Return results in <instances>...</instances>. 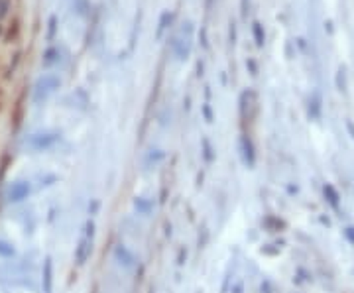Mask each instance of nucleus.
<instances>
[{
	"label": "nucleus",
	"instance_id": "1",
	"mask_svg": "<svg viewBox=\"0 0 354 293\" xmlns=\"http://www.w3.org/2000/svg\"><path fill=\"white\" fill-rule=\"evenodd\" d=\"M114 260L118 266H122L124 270H132L136 266V256L132 254V250H128L124 244H116L114 246Z\"/></svg>",
	"mask_w": 354,
	"mask_h": 293
},
{
	"label": "nucleus",
	"instance_id": "2",
	"mask_svg": "<svg viewBox=\"0 0 354 293\" xmlns=\"http://www.w3.org/2000/svg\"><path fill=\"white\" fill-rule=\"evenodd\" d=\"M91 252H93V236H85L77 246V264L83 266L88 260Z\"/></svg>",
	"mask_w": 354,
	"mask_h": 293
},
{
	"label": "nucleus",
	"instance_id": "3",
	"mask_svg": "<svg viewBox=\"0 0 354 293\" xmlns=\"http://www.w3.org/2000/svg\"><path fill=\"white\" fill-rule=\"evenodd\" d=\"M30 195V183L28 181H18V183H14L12 187H10V191H8V199L10 201H22Z\"/></svg>",
	"mask_w": 354,
	"mask_h": 293
},
{
	"label": "nucleus",
	"instance_id": "4",
	"mask_svg": "<svg viewBox=\"0 0 354 293\" xmlns=\"http://www.w3.org/2000/svg\"><path fill=\"white\" fill-rule=\"evenodd\" d=\"M242 153H244V162H246V166L254 167V164H256V153H254L252 142L248 140V138H242Z\"/></svg>",
	"mask_w": 354,
	"mask_h": 293
},
{
	"label": "nucleus",
	"instance_id": "5",
	"mask_svg": "<svg viewBox=\"0 0 354 293\" xmlns=\"http://www.w3.org/2000/svg\"><path fill=\"white\" fill-rule=\"evenodd\" d=\"M323 193H325V197H327V201L330 203V207L333 209H339V193H337V189L333 187V185H329V183H325L323 185Z\"/></svg>",
	"mask_w": 354,
	"mask_h": 293
},
{
	"label": "nucleus",
	"instance_id": "6",
	"mask_svg": "<svg viewBox=\"0 0 354 293\" xmlns=\"http://www.w3.org/2000/svg\"><path fill=\"white\" fill-rule=\"evenodd\" d=\"M134 207H136V211H138L140 215H148L150 209H152V203L146 201V199H136V201H134Z\"/></svg>",
	"mask_w": 354,
	"mask_h": 293
},
{
	"label": "nucleus",
	"instance_id": "7",
	"mask_svg": "<svg viewBox=\"0 0 354 293\" xmlns=\"http://www.w3.org/2000/svg\"><path fill=\"white\" fill-rule=\"evenodd\" d=\"M0 254L2 256H12L14 254V248L10 244L6 243H0Z\"/></svg>",
	"mask_w": 354,
	"mask_h": 293
},
{
	"label": "nucleus",
	"instance_id": "8",
	"mask_svg": "<svg viewBox=\"0 0 354 293\" xmlns=\"http://www.w3.org/2000/svg\"><path fill=\"white\" fill-rule=\"evenodd\" d=\"M344 236L354 244V227H346V229H344Z\"/></svg>",
	"mask_w": 354,
	"mask_h": 293
}]
</instances>
